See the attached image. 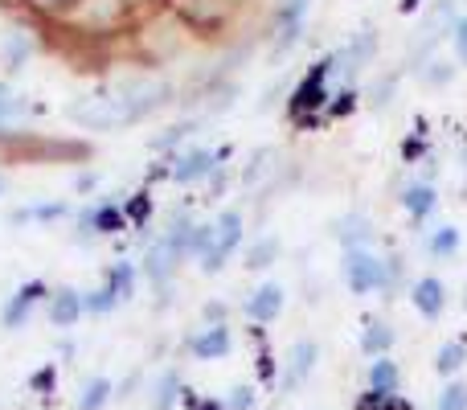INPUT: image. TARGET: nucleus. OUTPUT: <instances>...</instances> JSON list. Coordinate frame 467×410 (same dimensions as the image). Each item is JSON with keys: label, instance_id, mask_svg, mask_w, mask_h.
I'll return each instance as SVG.
<instances>
[{"label": "nucleus", "instance_id": "1", "mask_svg": "<svg viewBox=\"0 0 467 410\" xmlns=\"http://www.w3.org/2000/svg\"><path fill=\"white\" fill-rule=\"evenodd\" d=\"M148 115L152 111H148V107L140 103L119 79L66 103V120H70L78 131H99V136L128 131V128H136V123H144Z\"/></svg>", "mask_w": 467, "mask_h": 410}, {"label": "nucleus", "instance_id": "2", "mask_svg": "<svg viewBox=\"0 0 467 410\" xmlns=\"http://www.w3.org/2000/svg\"><path fill=\"white\" fill-rule=\"evenodd\" d=\"M57 29L74 33L82 41L123 37V33H136V5L131 0H78L57 21Z\"/></svg>", "mask_w": 467, "mask_h": 410}, {"label": "nucleus", "instance_id": "3", "mask_svg": "<svg viewBox=\"0 0 467 410\" xmlns=\"http://www.w3.org/2000/svg\"><path fill=\"white\" fill-rule=\"evenodd\" d=\"M332 58H320V62H312L304 70V79L291 87V95H287V123L291 128H299V131H307V128H324L328 123V99H332Z\"/></svg>", "mask_w": 467, "mask_h": 410}, {"label": "nucleus", "instance_id": "4", "mask_svg": "<svg viewBox=\"0 0 467 410\" xmlns=\"http://www.w3.org/2000/svg\"><path fill=\"white\" fill-rule=\"evenodd\" d=\"M242 5H246V0H164V8H169L189 33H197V37H218V33H226L242 16Z\"/></svg>", "mask_w": 467, "mask_h": 410}, {"label": "nucleus", "instance_id": "5", "mask_svg": "<svg viewBox=\"0 0 467 410\" xmlns=\"http://www.w3.org/2000/svg\"><path fill=\"white\" fill-rule=\"evenodd\" d=\"M242 247H246V214L238 205L218 209V217H213V247L197 258L202 275H218Z\"/></svg>", "mask_w": 467, "mask_h": 410}, {"label": "nucleus", "instance_id": "6", "mask_svg": "<svg viewBox=\"0 0 467 410\" xmlns=\"http://www.w3.org/2000/svg\"><path fill=\"white\" fill-rule=\"evenodd\" d=\"M230 161V148H205V144H185L169 156V181L181 189L205 185L222 164Z\"/></svg>", "mask_w": 467, "mask_h": 410}, {"label": "nucleus", "instance_id": "7", "mask_svg": "<svg viewBox=\"0 0 467 410\" xmlns=\"http://www.w3.org/2000/svg\"><path fill=\"white\" fill-rule=\"evenodd\" d=\"M340 275H345L353 296H373V291H386L389 283V258L378 255L373 247L340 250Z\"/></svg>", "mask_w": 467, "mask_h": 410}, {"label": "nucleus", "instance_id": "8", "mask_svg": "<svg viewBox=\"0 0 467 410\" xmlns=\"http://www.w3.org/2000/svg\"><path fill=\"white\" fill-rule=\"evenodd\" d=\"M328 58H332V79H337L340 87H357V82L365 79V70L378 62V33L373 29L353 33V37L340 49H332Z\"/></svg>", "mask_w": 467, "mask_h": 410}, {"label": "nucleus", "instance_id": "9", "mask_svg": "<svg viewBox=\"0 0 467 410\" xmlns=\"http://www.w3.org/2000/svg\"><path fill=\"white\" fill-rule=\"evenodd\" d=\"M119 230H131L123 197H99V202L78 209V242H95V238H115Z\"/></svg>", "mask_w": 467, "mask_h": 410}, {"label": "nucleus", "instance_id": "10", "mask_svg": "<svg viewBox=\"0 0 467 410\" xmlns=\"http://www.w3.org/2000/svg\"><path fill=\"white\" fill-rule=\"evenodd\" d=\"M181 267H185V250L172 247L164 234H156V238L144 247V255H140V275H144L152 288H169V283L177 279Z\"/></svg>", "mask_w": 467, "mask_h": 410}, {"label": "nucleus", "instance_id": "11", "mask_svg": "<svg viewBox=\"0 0 467 410\" xmlns=\"http://www.w3.org/2000/svg\"><path fill=\"white\" fill-rule=\"evenodd\" d=\"M279 177H283V152L275 144L254 148V152L246 156V164L238 169V185L246 189V194H263V189H271Z\"/></svg>", "mask_w": 467, "mask_h": 410}, {"label": "nucleus", "instance_id": "12", "mask_svg": "<svg viewBox=\"0 0 467 410\" xmlns=\"http://www.w3.org/2000/svg\"><path fill=\"white\" fill-rule=\"evenodd\" d=\"M398 205H402V214L410 217L414 230L422 234V226L439 214V185H431V181H422V177H410L402 185V194H398Z\"/></svg>", "mask_w": 467, "mask_h": 410}, {"label": "nucleus", "instance_id": "13", "mask_svg": "<svg viewBox=\"0 0 467 410\" xmlns=\"http://www.w3.org/2000/svg\"><path fill=\"white\" fill-rule=\"evenodd\" d=\"M406 296H410L414 312H419L422 321H439V316L447 312V304H451V291H447V283L439 279V275H419Z\"/></svg>", "mask_w": 467, "mask_h": 410}, {"label": "nucleus", "instance_id": "14", "mask_svg": "<svg viewBox=\"0 0 467 410\" xmlns=\"http://www.w3.org/2000/svg\"><path fill=\"white\" fill-rule=\"evenodd\" d=\"M316 362H320V345H316V341H307V337L296 341V345L287 349V362H283L279 386L287 390V394H291V390H299L316 373Z\"/></svg>", "mask_w": 467, "mask_h": 410}, {"label": "nucleus", "instance_id": "15", "mask_svg": "<svg viewBox=\"0 0 467 410\" xmlns=\"http://www.w3.org/2000/svg\"><path fill=\"white\" fill-rule=\"evenodd\" d=\"M332 238L340 242V250H357V247H373L378 242V226H373L369 214L353 209V214H340L332 222Z\"/></svg>", "mask_w": 467, "mask_h": 410}, {"label": "nucleus", "instance_id": "16", "mask_svg": "<svg viewBox=\"0 0 467 410\" xmlns=\"http://www.w3.org/2000/svg\"><path fill=\"white\" fill-rule=\"evenodd\" d=\"M283 308H287V288H283V283H275V279L258 283V288L250 291V300H246V316H250L254 324L279 321Z\"/></svg>", "mask_w": 467, "mask_h": 410}, {"label": "nucleus", "instance_id": "17", "mask_svg": "<svg viewBox=\"0 0 467 410\" xmlns=\"http://www.w3.org/2000/svg\"><path fill=\"white\" fill-rule=\"evenodd\" d=\"M41 300H49V288L41 279H29V283H21V288L13 291V300L5 304V329H25L29 324V316H33V308L41 304Z\"/></svg>", "mask_w": 467, "mask_h": 410}, {"label": "nucleus", "instance_id": "18", "mask_svg": "<svg viewBox=\"0 0 467 410\" xmlns=\"http://www.w3.org/2000/svg\"><path fill=\"white\" fill-rule=\"evenodd\" d=\"M185 349L197 362H218V357H230L234 332H230V324H205L202 332H193V337L185 341Z\"/></svg>", "mask_w": 467, "mask_h": 410}, {"label": "nucleus", "instance_id": "19", "mask_svg": "<svg viewBox=\"0 0 467 410\" xmlns=\"http://www.w3.org/2000/svg\"><path fill=\"white\" fill-rule=\"evenodd\" d=\"M46 304H49V324H54V329H74V324L87 316V304H82L78 288H54Z\"/></svg>", "mask_w": 467, "mask_h": 410}, {"label": "nucleus", "instance_id": "20", "mask_svg": "<svg viewBox=\"0 0 467 410\" xmlns=\"http://www.w3.org/2000/svg\"><path fill=\"white\" fill-rule=\"evenodd\" d=\"M422 247H427V255L435 263H447V258H455L463 250V230L455 222H439L431 230H422Z\"/></svg>", "mask_w": 467, "mask_h": 410}, {"label": "nucleus", "instance_id": "21", "mask_svg": "<svg viewBox=\"0 0 467 410\" xmlns=\"http://www.w3.org/2000/svg\"><path fill=\"white\" fill-rule=\"evenodd\" d=\"M279 255H283V242H279V234H258V238H250L246 247H242V267L246 271H271L275 263H279Z\"/></svg>", "mask_w": 467, "mask_h": 410}, {"label": "nucleus", "instance_id": "22", "mask_svg": "<svg viewBox=\"0 0 467 410\" xmlns=\"http://www.w3.org/2000/svg\"><path fill=\"white\" fill-rule=\"evenodd\" d=\"M185 394L189 390H185V382H181V373L177 370H161L152 378V386H148V406L152 410H172Z\"/></svg>", "mask_w": 467, "mask_h": 410}, {"label": "nucleus", "instance_id": "23", "mask_svg": "<svg viewBox=\"0 0 467 410\" xmlns=\"http://www.w3.org/2000/svg\"><path fill=\"white\" fill-rule=\"evenodd\" d=\"M107 288H111V296L119 300V304H128V300H136V288H140V263H128V258H115L111 267H107Z\"/></svg>", "mask_w": 467, "mask_h": 410}, {"label": "nucleus", "instance_id": "24", "mask_svg": "<svg viewBox=\"0 0 467 410\" xmlns=\"http://www.w3.org/2000/svg\"><path fill=\"white\" fill-rule=\"evenodd\" d=\"M197 128H202V120H177V123H169V128H161L156 136H148V148H152V152L172 156L177 148H185L189 140L197 136Z\"/></svg>", "mask_w": 467, "mask_h": 410}, {"label": "nucleus", "instance_id": "25", "mask_svg": "<svg viewBox=\"0 0 467 410\" xmlns=\"http://www.w3.org/2000/svg\"><path fill=\"white\" fill-rule=\"evenodd\" d=\"M307 33V21H275L271 25V46H266V54H271V62H279V58H287L291 49L304 41Z\"/></svg>", "mask_w": 467, "mask_h": 410}, {"label": "nucleus", "instance_id": "26", "mask_svg": "<svg viewBox=\"0 0 467 410\" xmlns=\"http://www.w3.org/2000/svg\"><path fill=\"white\" fill-rule=\"evenodd\" d=\"M389 349H394V324L369 316V321H365V329H361V353L365 357H386Z\"/></svg>", "mask_w": 467, "mask_h": 410}, {"label": "nucleus", "instance_id": "27", "mask_svg": "<svg viewBox=\"0 0 467 410\" xmlns=\"http://www.w3.org/2000/svg\"><path fill=\"white\" fill-rule=\"evenodd\" d=\"M369 390H381V394H398L402 390V370H398V362L389 353L369 362Z\"/></svg>", "mask_w": 467, "mask_h": 410}, {"label": "nucleus", "instance_id": "28", "mask_svg": "<svg viewBox=\"0 0 467 410\" xmlns=\"http://www.w3.org/2000/svg\"><path fill=\"white\" fill-rule=\"evenodd\" d=\"M414 74H419L427 87H447V82H455V74H460V62H455V58L435 54V58H427V62H422Z\"/></svg>", "mask_w": 467, "mask_h": 410}, {"label": "nucleus", "instance_id": "29", "mask_svg": "<svg viewBox=\"0 0 467 410\" xmlns=\"http://www.w3.org/2000/svg\"><path fill=\"white\" fill-rule=\"evenodd\" d=\"M0 58H5V70L8 74H16V70H25V62L33 58V37L29 33H8L5 37V49H0Z\"/></svg>", "mask_w": 467, "mask_h": 410}, {"label": "nucleus", "instance_id": "30", "mask_svg": "<svg viewBox=\"0 0 467 410\" xmlns=\"http://www.w3.org/2000/svg\"><path fill=\"white\" fill-rule=\"evenodd\" d=\"M463 362H467V345L463 341H447V345H439V353H435V373L451 382L455 373L463 370Z\"/></svg>", "mask_w": 467, "mask_h": 410}, {"label": "nucleus", "instance_id": "31", "mask_svg": "<svg viewBox=\"0 0 467 410\" xmlns=\"http://www.w3.org/2000/svg\"><path fill=\"white\" fill-rule=\"evenodd\" d=\"M115 398V386H111V378H90L87 386H82V394H78V410H103L107 403Z\"/></svg>", "mask_w": 467, "mask_h": 410}, {"label": "nucleus", "instance_id": "32", "mask_svg": "<svg viewBox=\"0 0 467 410\" xmlns=\"http://www.w3.org/2000/svg\"><path fill=\"white\" fill-rule=\"evenodd\" d=\"M357 107H361V87H337L324 115H328V123H337V120H345V115H353Z\"/></svg>", "mask_w": 467, "mask_h": 410}, {"label": "nucleus", "instance_id": "33", "mask_svg": "<svg viewBox=\"0 0 467 410\" xmlns=\"http://www.w3.org/2000/svg\"><path fill=\"white\" fill-rule=\"evenodd\" d=\"M62 217H70V202H41L29 209H16L13 222H62Z\"/></svg>", "mask_w": 467, "mask_h": 410}, {"label": "nucleus", "instance_id": "34", "mask_svg": "<svg viewBox=\"0 0 467 410\" xmlns=\"http://www.w3.org/2000/svg\"><path fill=\"white\" fill-rule=\"evenodd\" d=\"M25 111H29V99H25L16 87L0 82V131H5L8 120H16V115H25Z\"/></svg>", "mask_w": 467, "mask_h": 410}, {"label": "nucleus", "instance_id": "35", "mask_svg": "<svg viewBox=\"0 0 467 410\" xmlns=\"http://www.w3.org/2000/svg\"><path fill=\"white\" fill-rule=\"evenodd\" d=\"M123 209H128V222H131V230H144L148 226V217H152V194H131V197H123Z\"/></svg>", "mask_w": 467, "mask_h": 410}, {"label": "nucleus", "instance_id": "36", "mask_svg": "<svg viewBox=\"0 0 467 410\" xmlns=\"http://www.w3.org/2000/svg\"><path fill=\"white\" fill-rule=\"evenodd\" d=\"M357 410H410L402 394H381V390H365L361 398H357Z\"/></svg>", "mask_w": 467, "mask_h": 410}, {"label": "nucleus", "instance_id": "37", "mask_svg": "<svg viewBox=\"0 0 467 410\" xmlns=\"http://www.w3.org/2000/svg\"><path fill=\"white\" fill-rule=\"evenodd\" d=\"M25 5H29L33 13L41 16V21H54V25H57L74 5H78V0H25Z\"/></svg>", "mask_w": 467, "mask_h": 410}, {"label": "nucleus", "instance_id": "38", "mask_svg": "<svg viewBox=\"0 0 467 410\" xmlns=\"http://www.w3.org/2000/svg\"><path fill=\"white\" fill-rule=\"evenodd\" d=\"M82 304H87V316H107L115 304H119V300H115L111 288L103 283V288H95V291H82Z\"/></svg>", "mask_w": 467, "mask_h": 410}, {"label": "nucleus", "instance_id": "39", "mask_svg": "<svg viewBox=\"0 0 467 410\" xmlns=\"http://www.w3.org/2000/svg\"><path fill=\"white\" fill-rule=\"evenodd\" d=\"M312 0H275V21H307Z\"/></svg>", "mask_w": 467, "mask_h": 410}, {"label": "nucleus", "instance_id": "40", "mask_svg": "<svg viewBox=\"0 0 467 410\" xmlns=\"http://www.w3.org/2000/svg\"><path fill=\"white\" fill-rule=\"evenodd\" d=\"M435 410H467V382H447Z\"/></svg>", "mask_w": 467, "mask_h": 410}, {"label": "nucleus", "instance_id": "41", "mask_svg": "<svg viewBox=\"0 0 467 410\" xmlns=\"http://www.w3.org/2000/svg\"><path fill=\"white\" fill-rule=\"evenodd\" d=\"M422 156H427V136L422 131H410V136L402 140V164H422Z\"/></svg>", "mask_w": 467, "mask_h": 410}, {"label": "nucleus", "instance_id": "42", "mask_svg": "<svg viewBox=\"0 0 467 410\" xmlns=\"http://www.w3.org/2000/svg\"><path fill=\"white\" fill-rule=\"evenodd\" d=\"M398 79H402V74H389V79H386V82H378V87H373V90H369V99H365V103H369V107H378V111H381V107H389V103H394V90H398Z\"/></svg>", "mask_w": 467, "mask_h": 410}, {"label": "nucleus", "instance_id": "43", "mask_svg": "<svg viewBox=\"0 0 467 410\" xmlns=\"http://www.w3.org/2000/svg\"><path fill=\"white\" fill-rule=\"evenodd\" d=\"M451 54L460 66H467V16H460V25H455V33H451Z\"/></svg>", "mask_w": 467, "mask_h": 410}, {"label": "nucleus", "instance_id": "44", "mask_svg": "<svg viewBox=\"0 0 467 410\" xmlns=\"http://www.w3.org/2000/svg\"><path fill=\"white\" fill-rule=\"evenodd\" d=\"M254 406V390L250 386H234L230 398H226V410H250Z\"/></svg>", "mask_w": 467, "mask_h": 410}, {"label": "nucleus", "instance_id": "45", "mask_svg": "<svg viewBox=\"0 0 467 410\" xmlns=\"http://www.w3.org/2000/svg\"><path fill=\"white\" fill-rule=\"evenodd\" d=\"M202 316H205V324H226V316H230V308L222 304V300H210V304L202 308Z\"/></svg>", "mask_w": 467, "mask_h": 410}, {"label": "nucleus", "instance_id": "46", "mask_svg": "<svg viewBox=\"0 0 467 410\" xmlns=\"http://www.w3.org/2000/svg\"><path fill=\"white\" fill-rule=\"evenodd\" d=\"M205 185H210V194H213V197H222V189H226V185H230V164H222V169H218V173H213V177H210V181H205Z\"/></svg>", "mask_w": 467, "mask_h": 410}, {"label": "nucleus", "instance_id": "47", "mask_svg": "<svg viewBox=\"0 0 467 410\" xmlns=\"http://www.w3.org/2000/svg\"><path fill=\"white\" fill-rule=\"evenodd\" d=\"M54 382H57V370H54V365H46V370L33 373V390H49Z\"/></svg>", "mask_w": 467, "mask_h": 410}, {"label": "nucleus", "instance_id": "48", "mask_svg": "<svg viewBox=\"0 0 467 410\" xmlns=\"http://www.w3.org/2000/svg\"><path fill=\"white\" fill-rule=\"evenodd\" d=\"M95 185H99V173H78L74 177V194H90Z\"/></svg>", "mask_w": 467, "mask_h": 410}, {"label": "nucleus", "instance_id": "49", "mask_svg": "<svg viewBox=\"0 0 467 410\" xmlns=\"http://www.w3.org/2000/svg\"><path fill=\"white\" fill-rule=\"evenodd\" d=\"M419 8H422V0H398V13L402 16H414Z\"/></svg>", "mask_w": 467, "mask_h": 410}, {"label": "nucleus", "instance_id": "50", "mask_svg": "<svg viewBox=\"0 0 467 410\" xmlns=\"http://www.w3.org/2000/svg\"><path fill=\"white\" fill-rule=\"evenodd\" d=\"M197 410H226V403H218V398H205V403L197 406Z\"/></svg>", "mask_w": 467, "mask_h": 410}, {"label": "nucleus", "instance_id": "51", "mask_svg": "<svg viewBox=\"0 0 467 410\" xmlns=\"http://www.w3.org/2000/svg\"><path fill=\"white\" fill-rule=\"evenodd\" d=\"M0 194H5V177H0Z\"/></svg>", "mask_w": 467, "mask_h": 410}, {"label": "nucleus", "instance_id": "52", "mask_svg": "<svg viewBox=\"0 0 467 410\" xmlns=\"http://www.w3.org/2000/svg\"><path fill=\"white\" fill-rule=\"evenodd\" d=\"M463 308H467V291H463Z\"/></svg>", "mask_w": 467, "mask_h": 410}]
</instances>
